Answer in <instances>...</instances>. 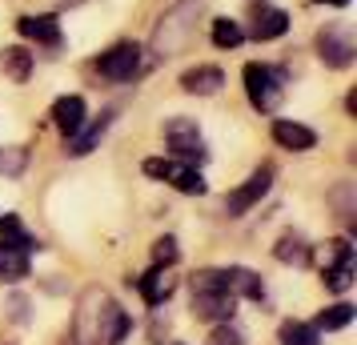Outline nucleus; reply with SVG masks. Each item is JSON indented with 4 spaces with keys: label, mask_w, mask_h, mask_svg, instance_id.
Returning a JSON list of instances; mask_svg holds the SVG:
<instances>
[{
    "label": "nucleus",
    "mask_w": 357,
    "mask_h": 345,
    "mask_svg": "<svg viewBox=\"0 0 357 345\" xmlns=\"http://www.w3.org/2000/svg\"><path fill=\"white\" fill-rule=\"evenodd\" d=\"M116 313H121V305L113 297L100 285H89L77 297V309H73V345H109Z\"/></svg>",
    "instance_id": "nucleus-1"
},
{
    "label": "nucleus",
    "mask_w": 357,
    "mask_h": 345,
    "mask_svg": "<svg viewBox=\"0 0 357 345\" xmlns=\"http://www.w3.org/2000/svg\"><path fill=\"white\" fill-rule=\"evenodd\" d=\"M201 8H205V0H177L169 13H161L157 20V29H153V56H177L185 52V45L193 40L197 33V17H201Z\"/></svg>",
    "instance_id": "nucleus-2"
},
{
    "label": "nucleus",
    "mask_w": 357,
    "mask_h": 345,
    "mask_svg": "<svg viewBox=\"0 0 357 345\" xmlns=\"http://www.w3.org/2000/svg\"><path fill=\"white\" fill-rule=\"evenodd\" d=\"M193 313L201 321H209V325H221V321H233V313H237V297L225 289V281H221V269H201L193 273Z\"/></svg>",
    "instance_id": "nucleus-3"
},
{
    "label": "nucleus",
    "mask_w": 357,
    "mask_h": 345,
    "mask_svg": "<svg viewBox=\"0 0 357 345\" xmlns=\"http://www.w3.org/2000/svg\"><path fill=\"white\" fill-rule=\"evenodd\" d=\"M245 97L257 113H273L285 97V72L273 65H261V61H249L245 65Z\"/></svg>",
    "instance_id": "nucleus-4"
},
{
    "label": "nucleus",
    "mask_w": 357,
    "mask_h": 345,
    "mask_svg": "<svg viewBox=\"0 0 357 345\" xmlns=\"http://www.w3.org/2000/svg\"><path fill=\"white\" fill-rule=\"evenodd\" d=\"M141 169H145L149 177L173 185V189L185 193V197H205V193H209V185H205V177H201V169H197V164L177 161V157H149Z\"/></svg>",
    "instance_id": "nucleus-5"
},
{
    "label": "nucleus",
    "mask_w": 357,
    "mask_h": 345,
    "mask_svg": "<svg viewBox=\"0 0 357 345\" xmlns=\"http://www.w3.org/2000/svg\"><path fill=\"white\" fill-rule=\"evenodd\" d=\"M165 141L173 148V157L185 161V164H201L209 157V153H205V137L197 129V121H189V116H169V121H165Z\"/></svg>",
    "instance_id": "nucleus-6"
},
{
    "label": "nucleus",
    "mask_w": 357,
    "mask_h": 345,
    "mask_svg": "<svg viewBox=\"0 0 357 345\" xmlns=\"http://www.w3.org/2000/svg\"><path fill=\"white\" fill-rule=\"evenodd\" d=\"M269 189H273V164H261V169H253V173L225 197V213L229 217H245L253 205H261V197H265Z\"/></svg>",
    "instance_id": "nucleus-7"
},
{
    "label": "nucleus",
    "mask_w": 357,
    "mask_h": 345,
    "mask_svg": "<svg viewBox=\"0 0 357 345\" xmlns=\"http://www.w3.org/2000/svg\"><path fill=\"white\" fill-rule=\"evenodd\" d=\"M97 72L105 77V81H113V84L132 81V77L141 72V45H132V40H121V45H113L109 52H100Z\"/></svg>",
    "instance_id": "nucleus-8"
},
{
    "label": "nucleus",
    "mask_w": 357,
    "mask_h": 345,
    "mask_svg": "<svg viewBox=\"0 0 357 345\" xmlns=\"http://www.w3.org/2000/svg\"><path fill=\"white\" fill-rule=\"evenodd\" d=\"M329 253H333V261L321 269V281H325V289L329 293H349L354 289V245L345 241V237H337V241H329Z\"/></svg>",
    "instance_id": "nucleus-9"
},
{
    "label": "nucleus",
    "mask_w": 357,
    "mask_h": 345,
    "mask_svg": "<svg viewBox=\"0 0 357 345\" xmlns=\"http://www.w3.org/2000/svg\"><path fill=\"white\" fill-rule=\"evenodd\" d=\"M317 56H321L329 68H349L354 65L357 45H354V36H349V29H341V24L321 29V33H317Z\"/></svg>",
    "instance_id": "nucleus-10"
},
{
    "label": "nucleus",
    "mask_w": 357,
    "mask_h": 345,
    "mask_svg": "<svg viewBox=\"0 0 357 345\" xmlns=\"http://www.w3.org/2000/svg\"><path fill=\"white\" fill-rule=\"evenodd\" d=\"M109 125H113V109H105V113H100V121H93V125L84 121L81 129L73 132V137H65V145H68L65 153H68V157H84V153H93V148L105 141Z\"/></svg>",
    "instance_id": "nucleus-11"
},
{
    "label": "nucleus",
    "mask_w": 357,
    "mask_h": 345,
    "mask_svg": "<svg viewBox=\"0 0 357 345\" xmlns=\"http://www.w3.org/2000/svg\"><path fill=\"white\" fill-rule=\"evenodd\" d=\"M221 281H225V289L237 301H261L265 297V281L253 273V269H245V265H229V269H221Z\"/></svg>",
    "instance_id": "nucleus-12"
},
{
    "label": "nucleus",
    "mask_w": 357,
    "mask_h": 345,
    "mask_svg": "<svg viewBox=\"0 0 357 345\" xmlns=\"http://www.w3.org/2000/svg\"><path fill=\"white\" fill-rule=\"evenodd\" d=\"M273 141L289 153H309V148H317V132L301 121H273Z\"/></svg>",
    "instance_id": "nucleus-13"
},
{
    "label": "nucleus",
    "mask_w": 357,
    "mask_h": 345,
    "mask_svg": "<svg viewBox=\"0 0 357 345\" xmlns=\"http://www.w3.org/2000/svg\"><path fill=\"white\" fill-rule=\"evenodd\" d=\"M17 33L24 40H36V45H45V49H56L61 45V20L56 17H20L17 20Z\"/></svg>",
    "instance_id": "nucleus-14"
},
{
    "label": "nucleus",
    "mask_w": 357,
    "mask_h": 345,
    "mask_svg": "<svg viewBox=\"0 0 357 345\" xmlns=\"http://www.w3.org/2000/svg\"><path fill=\"white\" fill-rule=\"evenodd\" d=\"M137 289H141V297H145L149 305H165L169 297L177 293V277L169 269H161V265H153L145 277L137 281Z\"/></svg>",
    "instance_id": "nucleus-15"
},
{
    "label": "nucleus",
    "mask_w": 357,
    "mask_h": 345,
    "mask_svg": "<svg viewBox=\"0 0 357 345\" xmlns=\"http://www.w3.org/2000/svg\"><path fill=\"white\" fill-rule=\"evenodd\" d=\"M84 121H89V109H84V97H77V93L73 97H61L52 105V125L65 132V137H73Z\"/></svg>",
    "instance_id": "nucleus-16"
},
{
    "label": "nucleus",
    "mask_w": 357,
    "mask_h": 345,
    "mask_svg": "<svg viewBox=\"0 0 357 345\" xmlns=\"http://www.w3.org/2000/svg\"><path fill=\"white\" fill-rule=\"evenodd\" d=\"M221 84H225V72H221L217 65H197V68H189V72L181 77V89L193 93V97H213Z\"/></svg>",
    "instance_id": "nucleus-17"
},
{
    "label": "nucleus",
    "mask_w": 357,
    "mask_h": 345,
    "mask_svg": "<svg viewBox=\"0 0 357 345\" xmlns=\"http://www.w3.org/2000/svg\"><path fill=\"white\" fill-rule=\"evenodd\" d=\"M273 257L281 265H297V269H305L309 261H313V245H309L301 233H281L273 245Z\"/></svg>",
    "instance_id": "nucleus-18"
},
{
    "label": "nucleus",
    "mask_w": 357,
    "mask_h": 345,
    "mask_svg": "<svg viewBox=\"0 0 357 345\" xmlns=\"http://www.w3.org/2000/svg\"><path fill=\"white\" fill-rule=\"evenodd\" d=\"M285 33H289V13L285 8H261L253 17V36L257 40H277Z\"/></svg>",
    "instance_id": "nucleus-19"
},
{
    "label": "nucleus",
    "mask_w": 357,
    "mask_h": 345,
    "mask_svg": "<svg viewBox=\"0 0 357 345\" xmlns=\"http://www.w3.org/2000/svg\"><path fill=\"white\" fill-rule=\"evenodd\" d=\"M0 245H13V249H24V253H33V249H40V241H36L33 233L20 225L17 213H4L0 217Z\"/></svg>",
    "instance_id": "nucleus-20"
},
{
    "label": "nucleus",
    "mask_w": 357,
    "mask_h": 345,
    "mask_svg": "<svg viewBox=\"0 0 357 345\" xmlns=\"http://www.w3.org/2000/svg\"><path fill=\"white\" fill-rule=\"evenodd\" d=\"M29 277V253L13 245H0V285H17Z\"/></svg>",
    "instance_id": "nucleus-21"
},
{
    "label": "nucleus",
    "mask_w": 357,
    "mask_h": 345,
    "mask_svg": "<svg viewBox=\"0 0 357 345\" xmlns=\"http://www.w3.org/2000/svg\"><path fill=\"white\" fill-rule=\"evenodd\" d=\"M354 317L357 309L349 305V301H337V305H329V309L317 313V321H313V329L317 333H333V329H345V325H354Z\"/></svg>",
    "instance_id": "nucleus-22"
},
{
    "label": "nucleus",
    "mask_w": 357,
    "mask_h": 345,
    "mask_svg": "<svg viewBox=\"0 0 357 345\" xmlns=\"http://www.w3.org/2000/svg\"><path fill=\"white\" fill-rule=\"evenodd\" d=\"M0 68H4L17 84H24L29 81V72H33V52L29 49H4L0 52Z\"/></svg>",
    "instance_id": "nucleus-23"
},
{
    "label": "nucleus",
    "mask_w": 357,
    "mask_h": 345,
    "mask_svg": "<svg viewBox=\"0 0 357 345\" xmlns=\"http://www.w3.org/2000/svg\"><path fill=\"white\" fill-rule=\"evenodd\" d=\"M277 337H281V345H321V333L305 321H285Z\"/></svg>",
    "instance_id": "nucleus-24"
},
{
    "label": "nucleus",
    "mask_w": 357,
    "mask_h": 345,
    "mask_svg": "<svg viewBox=\"0 0 357 345\" xmlns=\"http://www.w3.org/2000/svg\"><path fill=\"white\" fill-rule=\"evenodd\" d=\"M241 40H245V33H241L237 20H229V17L213 20V45H217V49H237Z\"/></svg>",
    "instance_id": "nucleus-25"
},
{
    "label": "nucleus",
    "mask_w": 357,
    "mask_h": 345,
    "mask_svg": "<svg viewBox=\"0 0 357 345\" xmlns=\"http://www.w3.org/2000/svg\"><path fill=\"white\" fill-rule=\"evenodd\" d=\"M181 257V249H177V237H157L153 241V265H161V269H173Z\"/></svg>",
    "instance_id": "nucleus-26"
},
{
    "label": "nucleus",
    "mask_w": 357,
    "mask_h": 345,
    "mask_svg": "<svg viewBox=\"0 0 357 345\" xmlns=\"http://www.w3.org/2000/svg\"><path fill=\"white\" fill-rule=\"evenodd\" d=\"M24 161H29L24 148H4V153H0V173H4V177H20V173H24Z\"/></svg>",
    "instance_id": "nucleus-27"
},
{
    "label": "nucleus",
    "mask_w": 357,
    "mask_h": 345,
    "mask_svg": "<svg viewBox=\"0 0 357 345\" xmlns=\"http://www.w3.org/2000/svg\"><path fill=\"white\" fill-rule=\"evenodd\" d=\"M209 345H245V337H241L233 325H229V321H221V325H213Z\"/></svg>",
    "instance_id": "nucleus-28"
},
{
    "label": "nucleus",
    "mask_w": 357,
    "mask_h": 345,
    "mask_svg": "<svg viewBox=\"0 0 357 345\" xmlns=\"http://www.w3.org/2000/svg\"><path fill=\"white\" fill-rule=\"evenodd\" d=\"M129 329H132V317L121 309L116 313V321H113V333H109V345H121L125 337H129Z\"/></svg>",
    "instance_id": "nucleus-29"
},
{
    "label": "nucleus",
    "mask_w": 357,
    "mask_h": 345,
    "mask_svg": "<svg viewBox=\"0 0 357 345\" xmlns=\"http://www.w3.org/2000/svg\"><path fill=\"white\" fill-rule=\"evenodd\" d=\"M56 4H61V8H73V4H81V0H56Z\"/></svg>",
    "instance_id": "nucleus-30"
},
{
    "label": "nucleus",
    "mask_w": 357,
    "mask_h": 345,
    "mask_svg": "<svg viewBox=\"0 0 357 345\" xmlns=\"http://www.w3.org/2000/svg\"><path fill=\"white\" fill-rule=\"evenodd\" d=\"M329 4H337V8H345V4H349V0H329Z\"/></svg>",
    "instance_id": "nucleus-31"
}]
</instances>
